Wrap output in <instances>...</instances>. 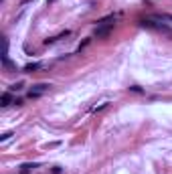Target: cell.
<instances>
[{"mask_svg":"<svg viewBox=\"0 0 172 174\" xmlns=\"http://www.w3.org/2000/svg\"><path fill=\"white\" fill-rule=\"evenodd\" d=\"M10 136H12V132H4V134H2V136H0V140L4 142V140H8Z\"/></svg>","mask_w":172,"mask_h":174,"instance_id":"obj_9","label":"cell"},{"mask_svg":"<svg viewBox=\"0 0 172 174\" xmlns=\"http://www.w3.org/2000/svg\"><path fill=\"white\" fill-rule=\"evenodd\" d=\"M49 87H51L49 83H36V85H33V89L28 91V97H31V99H36V97H41L45 91H49Z\"/></svg>","mask_w":172,"mask_h":174,"instance_id":"obj_1","label":"cell"},{"mask_svg":"<svg viewBox=\"0 0 172 174\" xmlns=\"http://www.w3.org/2000/svg\"><path fill=\"white\" fill-rule=\"evenodd\" d=\"M10 101H12L10 93L4 91V93H2V97H0V105H2V108H6V105H10Z\"/></svg>","mask_w":172,"mask_h":174,"instance_id":"obj_4","label":"cell"},{"mask_svg":"<svg viewBox=\"0 0 172 174\" xmlns=\"http://www.w3.org/2000/svg\"><path fill=\"white\" fill-rule=\"evenodd\" d=\"M130 91H134V93H144V89H142V87H138V85H132V87H130Z\"/></svg>","mask_w":172,"mask_h":174,"instance_id":"obj_8","label":"cell"},{"mask_svg":"<svg viewBox=\"0 0 172 174\" xmlns=\"http://www.w3.org/2000/svg\"><path fill=\"white\" fill-rule=\"evenodd\" d=\"M164 18H168V20H172V14H164Z\"/></svg>","mask_w":172,"mask_h":174,"instance_id":"obj_10","label":"cell"},{"mask_svg":"<svg viewBox=\"0 0 172 174\" xmlns=\"http://www.w3.org/2000/svg\"><path fill=\"white\" fill-rule=\"evenodd\" d=\"M113 31V22H107V25H99L95 28V34L97 37H107V34Z\"/></svg>","mask_w":172,"mask_h":174,"instance_id":"obj_3","label":"cell"},{"mask_svg":"<svg viewBox=\"0 0 172 174\" xmlns=\"http://www.w3.org/2000/svg\"><path fill=\"white\" fill-rule=\"evenodd\" d=\"M105 108H109V101H103L101 105H95L93 111H101V109H105Z\"/></svg>","mask_w":172,"mask_h":174,"instance_id":"obj_7","label":"cell"},{"mask_svg":"<svg viewBox=\"0 0 172 174\" xmlns=\"http://www.w3.org/2000/svg\"><path fill=\"white\" fill-rule=\"evenodd\" d=\"M140 25L146 26V28H152V31H164V33H170V28L162 22H154V20H150V18H144V20H140Z\"/></svg>","mask_w":172,"mask_h":174,"instance_id":"obj_2","label":"cell"},{"mask_svg":"<svg viewBox=\"0 0 172 174\" xmlns=\"http://www.w3.org/2000/svg\"><path fill=\"white\" fill-rule=\"evenodd\" d=\"M22 87H25V83H22V81H18V83H14V85L10 87V91H20Z\"/></svg>","mask_w":172,"mask_h":174,"instance_id":"obj_6","label":"cell"},{"mask_svg":"<svg viewBox=\"0 0 172 174\" xmlns=\"http://www.w3.org/2000/svg\"><path fill=\"white\" fill-rule=\"evenodd\" d=\"M41 63H31V65H26L25 67V71H28V73H31V71H36V69H41Z\"/></svg>","mask_w":172,"mask_h":174,"instance_id":"obj_5","label":"cell"}]
</instances>
